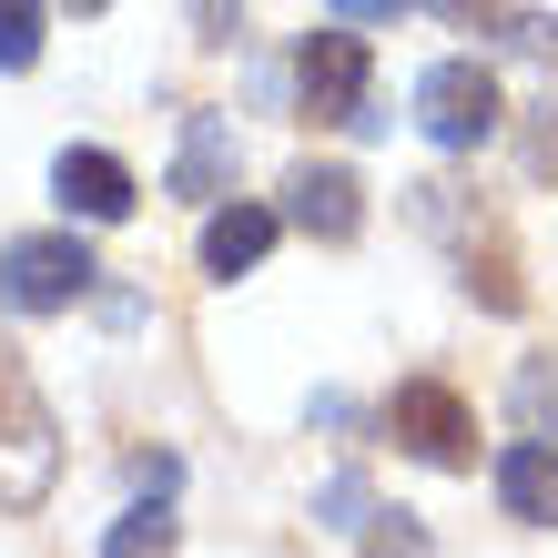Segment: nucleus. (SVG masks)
<instances>
[{
  "label": "nucleus",
  "mask_w": 558,
  "mask_h": 558,
  "mask_svg": "<svg viewBox=\"0 0 558 558\" xmlns=\"http://www.w3.org/2000/svg\"><path fill=\"white\" fill-rule=\"evenodd\" d=\"M294 92H305V122H355L366 112V41L355 31H315L294 51Z\"/></svg>",
  "instance_id": "obj_5"
},
{
  "label": "nucleus",
  "mask_w": 558,
  "mask_h": 558,
  "mask_svg": "<svg viewBox=\"0 0 558 558\" xmlns=\"http://www.w3.org/2000/svg\"><path fill=\"white\" fill-rule=\"evenodd\" d=\"M284 193H294V204H284V214H294V223H305V234H315V244H345V234H355V223H366V183H355V173H345V162H305V173H294Z\"/></svg>",
  "instance_id": "obj_6"
},
{
  "label": "nucleus",
  "mask_w": 558,
  "mask_h": 558,
  "mask_svg": "<svg viewBox=\"0 0 558 558\" xmlns=\"http://www.w3.org/2000/svg\"><path fill=\"white\" fill-rule=\"evenodd\" d=\"M51 193H61V214H82V223H122L133 214V173H122L112 153H61Z\"/></svg>",
  "instance_id": "obj_7"
},
{
  "label": "nucleus",
  "mask_w": 558,
  "mask_h": 558,
  "mask_svg": "<svg viewBox=\"0 0 558 558\" xmlns=\"http://www.w3.org/2000/svg\"><path fill=\"white\" fill-rule=\"evenodd\" d=\"M41 61V0H0V72Z\"/></svg>",
  "instance_id": "obj_12"
},
{
  "label": "nucleus",
  "mask_w": 558,
  "mask_h": 558,
  "mask_svg": "<svg viewBox=\"0 0 558 558\" xmlns=\"http://www.w3.org/2000/svg\"><path fill=\"white\" fill-rule=\"evenodd\" d=\"M345 21H386V11H407V0H336Z\"/></svg>",
  "instance_id": "obj_20"
},
{
  "label": "nucleus",
  "mask_w": 558,
  "mask_h": 558,
  "mask_svg": "<svg viewBox=\"0 0 558 558\" xmlns=\"http://www.w3.org/2000/svg\"><path fill=\"white\" fill-rule=\"evenodd\" d=\"M102 558H173V518H162V508H133V518H112Z\"/></svg>",
  "instance_id": "obj_11"
},
{
  "label": "nucleus",
  "mask_w": 558,
  "mask_h": 558,
  "mask_svg": "<svg viewBox=\"0 0 558 558\" xmlns=\"http://www.w3.org/2000/svg\"><path fill=\"white\" fill-rule=\"evenodd\" d=\"M416 122H426L437 153H477L508 112H498V82H487L477 61H437V72L416 82Z\"/></svg>",
  "instance_id": "obj_4"
},
{
  "label": "nucleus",
  "mask_w": 558,
  "mask_h": 558,
  "mask_svg": "<svg viewBox=\"0 0 558 558\" xmlns=\"http://www.w3.org/2000/svg\"><path fill=\"white\" fill-rule=\"evenodd\" d=\"M72 11H112V0H72Z\"/></svg>",
  "instance_id": "obj_21"
},
{
  "label": "nucleus",
  "mask_w": 558,
  "mask_h": 558,
  "mask_svg": "<svg viewBox=\"0 0 558 558\" xmlns=\"http://www.w3.org/2000/svg\"><path fill=\"white\" fill-rule=\"evenodd\" d=\"M518 407H529V416H548V407H558V366H529V386H518Z\"/></svg>",
  "instance_id": "obj_17"
},
{
  "label": "nucleus",
  "mask_w": 558,
  "mask_h": 558,
  "mask_svg": "<svg viewBox=\"0 0 558 558\" xmlns=\"http://www.w3.org/2000/svg\"><path fill=\"white\" fill-rule=\"evenodd\" d=\"M426 11H437V21H457V31H468V21H487V11H498V0H426Z\"/></svg>",
  "instance_id": "obj_19"
},
{
  "label": "nucleus",
  "mask_w": 558,
  "mask_h": 558,
  "mask_svg": "<svg viewBox=\"0 0 558 558\" xmlns=\"http://www.w3.org/2000/svg\"><path fill=\"white\" fill-rule=\"evenodd\" d=\"M529 173H538V183L558 173V92H548L538 112H529Z\"/></svg>",
  "instance_id": "obj_14"
},
{
  "label": "nucleus",
  "mask_w": 558,
  "mask_h": 558,
  "mask_svg": "<svg viewBox=\"0 0 558 558\" xmlns=\"http://www.w3.org/2000/svg\"><path fill=\"white\" fill-rule=\"evenodd\" d=\"M508 41H518V51H529V61H548V51H558V21H538V11H529V21H518V31H508Z\"/></svg>",
  "instance_id": "obj_16"
},
{
  "label": "nucleus",
  "mask_w": 558,
  "mask_h": 558,
  "mask_svg": "<svg viewBox=\"0 0 558 558\" xmlns=\"http://www.w3.org/2000/svg\"><path fill=\"white\" fill-rule=\"evenodd\" d=\"M366 558H426V529H416L407 508H386L376 529H366Z\"/></svg>",
  "instance_id": "obj_13"
},
{
  "label": "nucleus",
  "mask_w": 558,
  "mask_h": 558,
  "mask_svg": "<svg viewBox=\"0 0 558 558\" xmlns=\"http://www.w3.org/2000/svg\"><path fill=\"white\" fill-rule=\"evenodd\" d=\"M325 529H366V477H336V487H325Z\"/></svg>",
  "instance_id": "obj_15"
},
{
  "label": "nucleus",
  "mask_w": 558,
  "mask_h": 558,
  "mask_svg": "<svg viewBox=\"0 0 558 558\" xmlns=\"http://www.w3.org/2000/svg\"><path fill=\"white\" fill-rule=\"evenodd\" d=\"M234 183V122L223 112H183V153H173V193L183 204H214Z\"/></svg>",
  "instance_id": "obj_8"
},
{
  "label": "nucleus",
  "mask_w": 558,
  "mask_h": 558,
  "mask_svg": "<svg viewBox=\"0 0 558 558\" xmlns=\"http://www.w3.org/2000/svg\"><path fill=\"white\" fill-rule=\"evenodd\" d=\"M265 254H275V214L265 204H223L204 223V265L214 275H244V265H265Z\"/></svg>",
  "instance_id": "obj_10"
},
{
  "label": "nucleus",
  "mask_w": 558,
  "mask_h": 558,
  "mask_svg": "<svg viewBox=\"0 0 558 558\" xmlns=\"http://www.w3.org/2000/svg\"><path fill=\"white\" fill-rule=\"evenodd\" d=\"M193 21H204V41H234V0H193Z\"/></svg>",
  "instance_id": "obj_18"
},
{
  "label": "nucleus",
  "mask_w": 558,
  "mask_h": 558,
  "mask_svg": "<svg viewBox=\"0 0 558 558\" xmlns=\"http://www.w3.org/2000/svg\"><path fill=\"white\" fill-rule=\"evenodd\" d=\"M92 254L72 244V234H21L11 254H0V305L11 315H61V305H82L92 294Z\"/></svg>",
  "instance_id": "obj_3"
},
{
  "label": "nucleus",
  "mask_w": 558,
  "mask_h": 558,
  "mask_svg": "<svg viewBox=\"0 0 558 558\" xmlns=\"http://www.w3.org/2000/svg\"><path fill=\"white\" fill-rule=\"evenodd\" d=\"M386 437H397L407 457H426V468H477V416L437 376H407L397 397H386Z\"/></svg>",
  "instance_id": "obj_2"
},
{
  "label": "nucleus",
  "mask_w": 558,
  "mask_h": 558,
  "mask_svg": "<svg viewBox=\"0 0 558 558\" xmlns=\"http://www.w3.org/2000/svg\"><path fill=\"white\" fill-rule=\"evenodd\" d=\"M51 468H61L51 407L31 397L21 355L0 345V508H41V498H51Z\"/></svg>",
  "instance_id": "obj_1"
},
{
  "label": "nucleus",
  "mask_w": 558,
  "mask_h": 558,
  "mask_svg": "<svg viewBox=\"0 0 558 558\" xmlns=\"http://www.w3.org/2000/svg\"><path fill=\"white\" fill-rule=\"evenodd\" d=\"M498 498H508V518H529V529H558V447L548 437H518L498 457Z\"/></svg>",
  "instance_id": "obj_9"
}]
</instances>
